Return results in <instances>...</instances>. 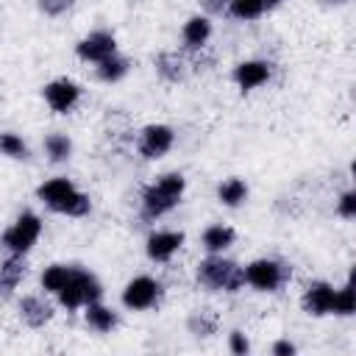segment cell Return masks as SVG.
<instances>
[{
	"instance_id": "1",
	"label": "cell",
	"mask_w": 356,
	"mask_h": 356,
	"mask_svg": "<svg viewBox=\"0 0 356 356\" xmlns=\"http://www.w3.org/2000/svg\"><path fill=\"white\" fill-rule=\"evenodd\" d=\"M184 192H186V175L184 172L170 170V172L156 175L139 192V217L145 222H156V220L167 217L172 209H178V203L184 200Z\"/></svg>"
},
{
	"instance_id": "2",
	"label": "cell",
	"mask_w": 356,
	"mask_h": 356,
	"mask_svg": "<svg viewBox=\"0 0 356 356\" xmlns=\"http://www.w3.org/2000/svg\"><path fill=\"white\" fill-rule=\"evenodd\" d=\"M36 200L44 209H50L53 214H61V217L81 220V217L92 214V197L86 192H81L75 186V181L67 178V175H53V178L42 181L36 186Z\"/></svg>"
},
{
	"instance_id": "3",
	"label": "cell",
	"mask_w": 356,
	"mask_h": 356,
	"mask_svg": "<svg viewBox=\"0 0 356 356\" xmlns=\"http://www.w3.org/2000/svg\"><path fill=\"white\" fill-rule=\"evenodd\" d=\"M195 281L206 292L236 295L245 289V270L225 253H206L195 267Z\"/></svg>"
},
{
	"instance_id": "4",
	"label": "cell",
	"mask_w": 356,
	"mask_h": 356,
	"mask_svg": "<svg viewBox=\"0 0 356 356\" xmlns=\"http://www.w3.org/2000/svg\"><path fill=\"white\" fill-rule=\"evenodd\" d=\"M53 298H56V306H58V309H64V312H78V309H83L86 303L103 298V284L97 281L95 273H89V270L72 264V275L67 278V284H64Z\"/></svg>"
},
{
	"instance_id": "5",
	"label": "cell",
	"mask_w": 356,
	"mask_h": 356,
	"mask_svg": "<svg viewBox=\"0 0 356 356\" xmlns=\"http://www.w3.org/2000/svg\"><path fill=\"white\" fill-rule=\"evenodd\" d=\"M242 270H245V286L264 292V295L281 292L292 278V264L273 259V256H259V259L248 261Z\"/></svg>"
},
{
	"instance_id": "6",
	"label": "cell",
	"mask_w": 356,
	"mask_h": 356,
	"mask_svg": "<svg viewBox=\"0 0 356 356\" xmlns=\"http://www.w3.org/2000/svg\"><path fill=\"white\" fill-rule=\"evenodd\" d=\"M42 231H44V222H42V217L36 211H19L11 220V225L0 234V248L6 253L28 256L36 248V242L42 239Z\"/></svg>"
},
{
	"instance_id": "7",
	"label": "cell",
	"mask_w": 356,
	"mask_h": 356,
	"mask_svg": "<svg viewBox=\"0 0 356 356\" xmlns=\"http://www.w3.org/2000/svg\"><path fill=\"white\" fill-rule=\"evenodd\" d=\"M164 298V284L147 273L134 275L131 281H125V286L120 289V303L128 312H150L161 303Z\"/></svg>"
},
{
	"instance_id": "8",
	"label": "cell",
	"mask_w": 356,
	"mask_h": 356,
	"mask_svg": "<svg viewBox=\"0 0 356 356\" xmlns=\"http://www.w3.org/2000/svg\"><path fill=\"white\" fill-rule=\"evenodd\" d=\"M175 147V128L167 122H147L136 134V153L145 161H159Z\"/></svg>"
},
{
	"instance_id": "9",
	"label": "cell",
	"mask_w": 356,
	"mask_h": 356,
	"mask_svg": "<svg viewBox=\"0 0 356 356\" xmlns=\"http://www.w3.org/2000/svg\"><path fill=\"white\" fill-rule=\"evenodd\" d=\"M42 97L53 114H72L83 100V86L78 81L61 75L42 86Z\"/></svg>"
},
{
	"instance_id": "10",
	"label": "cell",
	"mask_w": 356,
	"mask_h": 356,
	"mask_svg": "<svg viewBox=\"0 0 356 356\" xmlns=\"http://www.w3.org/2000/svg\"><path fill=\"white\" fill-rule=\"evenodd\" d=\"M117 50H120L117 36H114L111 31H106V28H95V31L83 33V36L75 42V56H78V61L92 64V67L100 64L103 58L114 56Z\"/></svg>"
},
{
	"instance_id": "11",
	"label": "cell",
	"mask_w": 356,
	"mask_h": 356,
	"mask_svg": "<svg viewBox=\"0 0 356 356\" xmlns=\"http://www.w3.org/2000/svg\"><path fill=\"white\" fill-rule=\"evenodd\" d=\"M186 242V234L184 231H175V228H156L145 236V256L153 261V264H170L181 248Z\"/></svg>"
},
{
	"instance_id": "12",
	"label": "cell",
	"mask_w": 356,
	"mask_h": 356,
	"mask_svg": "<svg viewBox=\"0 0 356 356\" xmlns=\"http://www.w3.org/2000/svg\"><path fill=\"white\" fill-rule=\"evenodd\" d=\"M273 78V64L267 58H242L231 70V81L239 92H253L267 86Z\"/></svg>"
},
{
	"instance_id": "13",
	"label": "cell",
	"mask_w": 356,
	"mask_h": 356,
	"mask_svg": "<svg viewBox=\"0 0 356 356\" xmlns=\"http://www.w3.org/2000/svg\"><path fill=\"white\" fill-rule=\"evenodd\" d=\"M17 317L28 325V328H44L53 317H56V303L39 292H31V295H22L17 300Z\"/></svg>"
},
{
	"instance_id": "14",
	"label": "cell",
	"mask_w": 356,
	"mask_h": 356,
	"mask_svg": "<svg viewBox=\"0 0 356 356\" xmlns=\"http://www.w3.org/2000/svg\"><path fill=\"white\" fill-rule=\"evenodd\" d=\"M334 303V284L325 278H314L300 292V309L309 317H328Z\"/></svg>"
},
{
	"instance_id": "15",
	"label": "cell",
	"mask_w": 356,
	"mask_h": 356,
	"mask_svg": "<svg viewBox=\"0 0 356 356\" xmlns=\"http://www.w3.org/2000/svg\"><path fill=\"white\" fill-rule=\"evenodd\" d=\"M153 72L161 83H184L189 78V61L184 50H159L153 56Z\"/></svg>"
},
{
	"instance_id": "16",
	"label": "cell",
	"mask_w": 356,
	"mask_h": 356,
	"mask_svg": "<svg viewBox=\"0 0 356 356\" xmlns=\"http://www.w3.org/2000/svg\"><path fill=\"white\" fill-rule=\"evenodd\" d=\"M214 36V22L211 17H206L203 11L186 17V22L181 25V50L189 53V50H200V47H209Z\"/></svg>"
},
{
	"instance_id": "17",
	"label": "cell",
	"mask_w": 356,
	"mask_h": 356,
	"mask_svg": "<svg viewBox=\"0 0 356 356\" xmlns=\"http://www.w3.org/2000/svg\"><path fill=\"white\" fill-rule=\"evenodd\" d=\"M28 275V259L22 253H6V259L0 261V298H11L14 289L25 281Z\"/></svg>"
},
{
	"instance_id": "18",
	"label": "cell",
	"mask_w": 356,
	"mask_h": 356,
	"mask_svg": "<svg viewBox=\"0 0 356 356\" xmlns=\"http://www.w3.org/2000/svg\"><path fill=\"white\" fill-rule=\"evenodd\" d=\"M83 323L95 334H111L120 325V314H117L114 306H106L103 298H100V300H92V303L83 306Z\"/></svg>"
},
{
	"instance_id": "19",
	"label": "cell",
	"mask_w": 356,
	"mask_h": 356,
	"mask_svg": "<svg viewBox=\"0 0 356 356\" xmlns=\"http://www.w3.org/2000/svg\"><path fill=\"white\" fill-rule=\"evenodd\" d=\"M214 195H217V203H220V206H225V209H239V206L248 203L250 186H248L239 175H228V178H222V181L217 184Z\"/></svg>"
},
{
	"instance_id": "20",
	"label": "cell",
	"mask_w": 356,
	"mask_h": 356,
	"mask_svg": "<svg viewBox=\"0 0 356 356\" xmlns=\"http://www.w3.org/2000/svg\"><path fill=\"white\" fill-rule=\"evenodd\" d=\"M234 242H236V231L225 222H211L200 234V245L206 253H225L234 248Z\"/></svg>"
},
{
	"instance_id": "21",
	"label": "cell",
	"mask_w": 356,
	"mask_h": 356,
	"mask_svg": "<svg viewBox=\"0 0 356 356\" xmlns=\"http://www.w3.org/2000/svg\"><path fill=\"white\" fill-rule=\"evenodd\" d=\"M42 153L47 156L50 164H67L75 153V145L70 139V134L64 131H50L44 139H42Z\"/></svg>"
},
{
	"instance_id": "22",
	"label": "cell",
	"mask_w": 356,
	"mask_h": 356,
	"mask_svg": "<svg viewBox=\"0 0 356 356\" xmlns=\"http://www.w3.org/2000/svg\"><path fill=\"white\" fill-rule=\"evenodd\" d=\"M128 72H131V58L122 56L120 50H117L114 56L103 58L100 64H95V78H97L100 83H120V81L128 78Z\"/></svg>"
},
{
	"instance_id": "23",
	"label": "cell",
	"mask_w": 356,
	"mask_h": 356,
	"mask_svg": "<svg viewBox=\"0 0 356 356\" xmlns=\"http://www.w3.org/2000/svg\"><path fill=\"white\" fill-rule=\"evenodd\" d=\"M186 331L197 339H206V337H214L220 331V314L214 309H195L189 317H186Z\"/></svg>"
},
{
	"instance_id": "24",
	"label": "cell",
	"mask_w": 356,
	"mask_h": 356,
	"mask_svg": "<svg viewBox=\"0 0 356 356\" xmlns=\"http://www.w3.org/2000/svg\"><path fill=\"white\" fill-rule=\"evenodd\" d=\"M70 275H72V264L53 261V264L42 267V273H39V286H42L47 295H56V292L67 284V278H70Z\"/></svg>"
},
{
	"instance_id": "25",
	"label": "cell",
	"mask_w": 356,
	"mask_h": 356,
	"mask_svg": "<svg viewBox=\"0 0 356 356\" xmlns=\"http://www.w3.org/2000/svg\"><path fill=\"white\" fill-rule=\"evenodd\" d=\"M0 156H6L11 161H28L31 159V147H28V142L19 134L0 131Z\"/></svg>"
},
{
	"instance_id": "26",
	"label": "cell",
	"mask_w": 356,
	"mask_h": 356,
	"mask_svg": "<svg viewBox=\"0 0 356 356\" xmlns=\"http://www.w3.org/2000/svg\"><path fill=\"white\" fill-rule=\"evenodd\" d=\"M264 14H267V8L261 0H231V6H228V17L236 22H256Z\"/></svg>"
},
{
	"instance_id": "27",
	"label": "cell",
	"mask_w": 356,
	"mask_h": 356,
	"mask_svg": "<svg viewBox=\"0 0 356 356\" xmlns=\"http://www.w3.org/2000/svg\"><path fill=\"white\" fill-rule=\"evenodd\" d=\"M353 312H356L353 286H350V281H345L342 286H334V303H331V314H337V317H350Z\"/></svg>"
},
{
	"instance_id": "28",
	"label": "cell",
	"mask_w": 356,
	"mask_h": 356,
	"mask_svg": "<svg viewBox=\"0 0 356 356\" xmlns=\"http://www.w3.org/2000/svg\"><path fill=\"white\" fill-rule=\"evenodd\" d=\"M186 61H189V72H209V70L217 67V56H214L209 47L189 50V53H186Z\"/></svg>"
},
{
	"instance_id": "29",
	"label": "cell",
	"mask_w": 356,
	"mask_h": 356,
	"mask_svg": "<svg viewBox=\"0 0 356 356\" xmlns=\"http://www.w3.org/2000/svg\"><path fill=\"white\" fill-rule=\"evenodd\" d=\"M36 8L47 19H58L75 8V0H36Z\"/></svg>"
},
{
	"instance_id": "30",
	"label": "cell",
	"mask_w": 356,
	"mask_h": 356,
	"mask_svg": "<svg viewBox=\"0 0 356 356\" xmlns=\"http://www.w3.org/2000/svg\"><path fill=\"white\" fill-rule=\"evenodd\" d=\"M334 211H337V217H342L345 222L356 220V192H353V189H345V192L334 200Z\"/></svg>"
},
{
	"instance_id": "31",
	"label": "cell",
	"mask_w": 356,
	"mask_h": 356,
	"mask_svg": "<svg viewBox=\"0 0 356 356\" xmlns=\"http://www.w3.org/2000/svg\"><path fill=\"white\" fill-rule=\"evenodd\" d=\"M228 350H231L234 356L250 353V339H248V334H245L242 328H234V331L228 334Z\"/></svg>"
},
{
	"instance_id": "32",
	"label": "cell",
	"mask_w": 356,
	"mask_h": 356,
	"mask_svg": "<svg viewBox=\"0 0 356 356\" xmlns=\"http://www.w3.org/2000/svg\"><path fill=\"white\" fill-rule=\"evenodd\" d=\"M197 3H200V11L206 17H228L231 0H197Z\"/></svg>"
},
{
	"instance_id": "33",
	"label": "cell",
	"mask_w": 356,
	"mask_h": 356,
	"mask_svg": "<svg viewBox=\"0 0 356 356\" xmlns=\"http://www.w3.org/2000/svg\"><path fill=\"white\" fill-rule=\"evenodd\" d=\"M270 353H273V356H295V353H298V345L289 342V339H275L273 348H270Z\"/></svg>"
},
{
	"instance_id": "34",
	"label": "cell",
	"mask_w": 356,
	"mask_h": 356,
	"mask_svg": "<svg viewBox=\"0 0 356 356\" xmlns=\"http://www.w3.org/2000/svg\"><path fill=\"white\" fill-rule=\"evenodd\" d=\"M323 8H342V6H348L350 0H317Z\"/></svg>"
},
{
	"instance_id": "35",
	"label": "cell",
	"mask_w": 356,
	"mask_h": 356,
	"mask_svg": "<svg viewBox=\"0 0 356 356\" xmlns=\"http://www.w3.org/2000/svg\"><path fill=\"white\" fill-rule=\"evenodd\" d=\"M261 3H264V8H267V11H273V8H278L284 0H261Z\"/></svg>"
},
{
	"instance_id": "36",
	"label": "cell",
	"mask_w": 356,
	"mask_h": 356,
	"mask_svg": "<svg viewBox=\"0 0 356 356\" xmlns=\"http://www.w3.org/2000/svg\"><path fill=\"white\" fill-rule=\"evenodd\" d=\"M0 303H3V298H0Z\"/></svg>"
}]
</instances>
